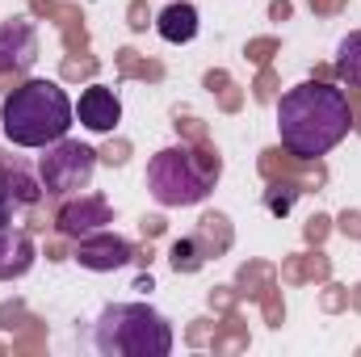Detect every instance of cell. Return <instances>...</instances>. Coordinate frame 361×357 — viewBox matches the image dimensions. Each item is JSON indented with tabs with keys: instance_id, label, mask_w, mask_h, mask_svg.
I'll return each instance as SVG.
<instances>
[{
	"instance_id": "4fadbf2b",
	"label": "cell",
	"mask_w": 361,
	"mask_h": 357,
	"mask_svg": "<svg viewBox=\"0 0 361 357\" xmlns=\"http://www.w3.org/2000/svg\"><path fill=\"white\" fill-rule=\"evenodd\" d=\"M0 193L13 202V206H34L42 198V185L25 177V173H0Z\"/></svg>"
},
{
	"instance_id": "277c9868",
	"label": "cell",
	"mask_w": 361,
	"mask_h": 357,
	"mask_svg": "<svg viewBox=\"0 0 361 357\" xmlns=\"http://www.w3.org/2000/svg\"><path fill=\"white\" fill-rule=\"evenodd\" d=\"M219 181V156H206L197 147H160L147 160V189L160 206H197L210 198Z\"/></svg>"
},
{
	"instance_id": "5bb4252c",
	"label": "cell",
	"mask_w": 361,
	"mask_h": 357,
	"mask_svg": "<svg viewBox=\"0 0 361 357\" xmlns=\"http://www.w3.org/2000/svg\"><path fill=\"white\" fill-rule=\"evenodd\" d=\"M173 265L185 269V273H193V269L202 265V257H197V248H193V244H177V248H173Z\"/></svg>"
},
{
	"instance_id": "3957f363",
	"label": "cell",
	"mask_w": 361,
	"mask_h": 357,
	"mask_svg": "<svg viewBox=\"0 0 361 357\" xmlns=\"http://www.w3.org/2000/svg\"><path fill=\"white\" fill-rule=\"evenodd\" d=\"M92 345L105 357H169L173 324L147 303H109L92 324Z\"/></svg>"
},
{
	"instance_id": "9c48e42d",
	"label": "cell",
	"mask_w": 361,
	"mask_h": 357,
	"mask_svg": "<svg viewBox=\"0 0 361 357\" xmlns=\"http://www.w3.org/2000/svg\"><path fill=\"white\" fill-rule=\"evenodd\" d=\"M76 118H80V126L92 131V135H109V131H118V122H122V101H118L114 89L92 85V89H85L80 101H76Z\"/></svg>"
},
{
	"instance_id": "6da1fadb",
	"label": "cell",
	"mask_w": 361,
	"mask_h": 357,
	"mask_svg": "<svg viewBox=\"0 0 361 357\" xmlns=\"http://www.w3.org/2000/svg\"><path fill=\"white\" fill-rule=\"evenodd\" d=\"M353 131L349 92L324 80H302L277 101V135L281 147L298 160H319L345 143Z\"/></svg>"
},
{
	"instance_id": "30bf717a",
	"label": "cell",
	"mask_w": 361,
	"mask_h": 357,
	"mask_svg": "<svg viewBox=\"0 0 361 357\" xmlns=\"http://www.w3.org/2000/svg\"><path fill=\"white\" fill-rule=\"evenodd\" d=\"M30 265H34V240H30L25 231L4 227V231H0V282L25 277Z\"/></svg>"
},
{
	"instance_id": "ba28073f",
	"label": "cell",
	"mask_w": 361,
	"mask_h": 357,
	"mask_svg": "<svg viewBox=\"0 0 361 357\" xmlns=\"http://www.w3.org/2000/svg\"><path fill=\"white\" fill-rule=\"evenodd\" d=\"M76 261L92 273H109V269H126L135 261V248L122 240V236H114L109 227L105 231H92L85 240H76Z\"/></svg>"
},
{
	"instance_id": "7c38bea8",
	"label": "cell",
	"mask_w": 361,
	"mask_h": 357,
	"mask_svg": "<svg viewBox=\"0 0 361 357\" xmlns=\"http://www.w3.org/2000/svg\"><path fill=\"white\" fill-rule=\"evenodd\" d=\"M336 76L349 89H361V30L341 38V47H336Z\"/></svg>"
},
{
	"instance_id": "8fae6325",
	"label": "cell",
	"mask_w": 361,
	"mask_h": 357,
	"mask_svg": "<svg viewBox=\"0 0 361 357\" xmlns=\"http://www.w3.org/2000/svg\"><path fill=\"white\" fill-rule=\"evenodd\" d=\"M156 30H160V38H164V42H173V47L193 42V38H197V8H193L189 0L169 4V8L156 17Z\"/></svg>"
},
{
	"instance_id": "7a4b0ae2",
	"label": "cell",
	"mask_w": 361,
	"mask_h": 357,
	"mask_svg": "<svg viewBox=\"0 0 361 357\" xmlns=\"http://www.w3.org/2000/svg\"><path fill=\"white\" fill-rule=\"evenodd\" d=\"M72 122L76 105L55 80H25L0 105V131L17 147H51L72 131Z\"/></svg>"
},
{
	"instance_id": "9a60e30c",
	"label": "cell",
	"mask_w": 361,
	"mask_h": 357,
	"mask_svg": "<svg viewBox=\"0 0 361 357\" xmlns=\"http://www.w3.org/2000/svg\"><path fill=\"white\" fill-rule=\"evenodd\" d=\"M8 223H13V202H8V198L0 193V231H4Z\"/></svg>"
},
{
	"instance_id": "52a82bcc",
	"label": "cell",
	"mask_w": 361,
	"mask_h": 357,
	"mask_svg": "<svg viewBox=\"0 0 361 357\" xmlns=\"http://www.w3.org/2000/svg\"><path fill=\"white\" fill-rule=\"evenodd\" d=\"M55 223H59V231L68 240H85L92 231H105L114 223V214H109V202L101 193H76L68 206H59V219Z\"/></svg>"
},
{
	"instance_id": "5b68a950",
	"label": "cell",
	"mask_w": 361,
	"mask_h": 357,
	"mask_svg": "<svg viewBox=\"0 0 361 357\" xmlns=\"http://www.w3.org/2000/svg\"><path fill=\"white\" fill-rule=\"evenodd\" d=\"M47 156L38 160V185L47 198H76L92 185L97 173V152L89 143H76V139H59L51 147H42Z\"/></svg>"
},
{
	"instance_id": "8992f818",
	"label": "cell",
	"mask_w": 361,
	"mask_h": 357,
	"mask_svg": "<svg viewBox=\"0 0 361 357\" xmlns=\"http://www.w3.org/2000/svg\"><path fill=\"white\" fill-rule=\"evenodd\" d=\"M38 63V30L30 17L0 21V72H30Z\"/></svg>"
}]
</instances>
